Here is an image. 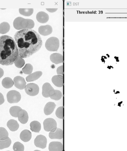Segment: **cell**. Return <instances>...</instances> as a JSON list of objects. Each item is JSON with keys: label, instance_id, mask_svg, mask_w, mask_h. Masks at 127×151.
I'll use <instances>...</instances> for the list:
<instances>
[{"label": "cell", "instance_id": "cell-28", "mask_svg": "<svg viewBox=\"0 0 127 151\" xmlns=\"http://www.w3.org/2000/svg\"><path fill=\"white\" fill-rule=\"evenodd\" d=\"M33 70V66L30 63H27L25 65V67L22 68V71L24 74L29 75L31 74Z\"/></svg>", "mask_w": 127, "mask_h": 151}, {"label": "cell", "instance_id": "cell-22", "mask_svg": "<svg viewBox=\"0 0 127 151\" xmlns=\"http://www.w3.org/2000/svg\"><path fill=\"white\" fill-rule=\"evenodd\" d=\"M30 129L32 132H39L40 131L41 125L39 121H32L30 124Z\"/></svg>", "mask_w": 127, "mask_h": 151}, {"label": "cell", "instance_id": "cell-19", "mask_svg": "<svg viewBox=\"0 0 127 151\" xmlns=\"http://www.w3.org/2000/svg\"><path fill=\"white\" fill-rule=\"evenodd\" d=\"M20 137L21 140L23 141L24 142H28L31 139V132L28 130L25 129L21 132Z\"/></svg>", "mask_w": 127, "mask_h": 151}, {"label": "cell", "instance_id": "cell-10", "mask_svg": "<svg viewBox=\"0 0 127 151\" xmlns=\"http://www.w3.org/2000/svg\"><path fill=\"white\" fill-rule=\"evenodd\" d=\"M14 85L16 88L20 90H23L25 88L26 83L25 79L21 76H18L14 78Z\"/></svg>", "mask_w": 127, "mask_h": 151}, {"label": "cell", "instance_id": "cell-27", "mask_svg": "<svg viewBox=\"0 0 127 151\" xmlns=\"http://www.w3.org/2000/svg\"><path fill=\"white\" fill-rule=\"evenodd\" d=\"M22 109V108L19 106H14L11 107L9 110L10 113L12 116L17 118L18 114L19 111Z\"/></svg>", "mask_w": 127, "mask_h": 151}, {"label": "cell", "instance_id": "cell-12", "mask_svg": "<svg viewBox=\"0 0 127 151\" xmlns=\"http://www.w3.org/2000/svg\"><path fill=\"white\" fill-rule=\"evenodd\" d=\"M49 137L51 139H62L63 137V132L62 129L57 128L53 132H50L49 134Z\"/></svg>", "mask_w": 127, "mask_h": 151}, {"label": "cell", "instance_id": "cell-8", "mask_svg": "<svg viewBox=\"0 0 127 151\" xmlns=\"http://www.w3.org/2000/svg\"><path fill=\"white\" fill-rule=\"evenodd\" d=\"M55 90L49 83H46L42 86V95L46 98L50 97L54 93Z\"/></svg>", "mask_w": 127, "mask_h": 151}, {"label": "cell", "instance_id": "cell-25", "mask_svg": "<svg viewBox=\"0 0 127 151\" xmlns=\"http://www.w3.org/2000/svg\"><path fill=\"white\" fill-rule=\"evenodd\" d=\"M10 29V25L7 22H3L0 24V33L5 34L9 32Z\"/></svg>", "mask_w": 127, "mask_h": 151}, {"label": "cell", "instance_id": "cell-15", "mask_svg": "<svg viewBox=\"0 0 127 151\" xmlns=\"http://www.w3.org/2000/svg\"><path fill=\"white\" fill-rule=\"evenodd\" d=\"M18 120L22 124H26L29 119L27 112L25 110L21 109L18 115Z\"/></svg>", "mask_w": 127, "mask_h": 151}, {"label": "cell", "instance_id": "cell-11", "mask_svg": "<svg viewBox=\"0 0 127 151\" xmlns=\"http://www.w3.org/2000/svg\"><path fill=\"white\" fill-rule=\"evenodd\" d=\"M53 28L50 25H42L39 27V32L40 35L44 36H48L53 32Z\"/></svg>", "mask_w": 127, "mask_h": 151}, {"label": "cell", "instance_id": "cell-31", "mask_svg": "<svg viewBox=\"0 0 127 151\" xmlns=\"http://www.w3.org/2000/svg\"><path fill=\"white\" fill-rule=\"evenodd\" d=\"M13 150L14 151L24 150V146L23 144L19 142H16L14 143L13 146Z\"/></svg>", "mask_w": 127, "mask_h": 151}, {"label": "cell", "instance_id": "cell-24", "mask_svg": "<svg viewBox=\"0 0 127 151\" xmlns=\"http://www.w3.org/2000/svg\"><path fill=\"white\" fill-rule=\"evenodd\" d=\"M11 139L7 137L0 140V150H2L5 148L9 147L11 146Z\"/></svg>", "mask_w": 127, "mask_h": 151}, {"label": "cell", "instance_id": "cell-29", "mask_svg": "<svg viewBox=\"0 0 127 151\" xmlns=\"http://www.w3.org/2000/svg\"><path fill=\"white\" fill-rule=\"evenodd\" d=\"M14 63L16 67L21 68L24 65L25 61L24 59L19 56L14 62Z\"/></svg>", "mask_w": 127, "mask_h": 151}, {"label": "cell", "instance_id": "cell-9", "mask_svg": "<svg viewBox=\"0 0 127 151\" xmlns=\"http://www.w3.org/2000/svg\"><path fill=\"white\" fill-rule=\"evenodd\" d=\"M47 140L44 135H38L34 140V144L36 147L44 149L47 145Z\"/></svg>", "mask_w": 127, "mask_h": 151}, {"label": "cell", "instance_id": "cell-4", "mask_svg": "<svg viewBox=\"0 0 127 151\" xmlns=\"http://www.w3.org/2000/svg\"><path fill=\"white\" fill-rule=\"evenodd\" d=\"M60 46V42L57 38L51 37L46 41L45 46L48 50L50 52L57 51Z\"/></svg>", "mask_w": 127, "mask_h": 151}, {"label": "cell", "instance_id": "cell-21", "mask_svg": "<svg viewBox=\"0 0 127 151\" xmlns=\"http://www.w3.org/2000/svg\"><path fill=\"white\" fill-rule=\"evenodd\" d=\"M7 127L12 131H15L18 129L19 125L17 121L14 119H11L7 124Z\"/></svg>", "mask_w": 127, "mask_h": 151}, {"label": "cell", "instance_id": "cell-36", "mask_svg": "<svg viewBox=\"0 0 127 151\" xmlns=\"http://www.w3.org/2000/svg\"><path fill=\"white\" fill-rule=\"evenodd\" d=\"M46 10L48 12L53 13L56 12L57 10V8H46Z\"/></svg>", "mask_w": 127, "mask_h": 151}, {"label": "cell", "instance_id": "cell-2", "mask_svg": "<svg viewBox=\"0 0 127 151\" xmlns=\"http://www.w3.org/2000/svg\"><path fill=\"white\" fill-rule=\"evenodd\" d=\"M19 56L15 40L7 35L0 37V64L4 66L12 65Z\"/></svg>", "mask_w": 127, "mask_h": 151}, {"label": "cell", "instance_id": "cell-14", "mask_svg": "<svg viewBox=\"0 0 127 151\" xmlns=\"http://www.w3.org/2000/svg\"><path fill=\"white\" fill-rule=\"evenodd\" d=\"M49 149L50 151H62L63 150V146L61 142H52L49 144Z\"/></svg>", "mask_w": 127, "mask_h": 151}, {"label": "cell", "instance_id": "cell-3", "mask_svg": "<svg viewBox=\"0 0 127 151\" xmlns=\"http://www.w3.org/2000/svg\"><path fill=\"white\" fill-rule=\"evenodd\" d=\"M14 27L17 30L32 29L35 26L34 22L32 19H25L21 17L15 18L13 23Z\"/></svg>", "mask_w": 127, "mask_h": 151}, {"label": "cell", "instance_id": "cell-16", "mask_svg": "<svg viewBox=\"0 0 127 151\" xmlns=\"http://www.w3.org/2000/svg\"><path fill=\"white\" fill-rule=\"evenodd\" d=\"M50 59L51 61L56 64H58L63 62V56L59 53H54L51 54Z\"/></svg>", "mask_w": 127, "mask_h": 151}, {"label": "cell", "instance_id": "cell-7", "mask_svg": "<svg viewBox=\"0 0 127 151\" xmlns=\"http://www.w3.org/2000/svg\"><path fill=\"white\" fill-rule=\"evenodd\" d=\"M25 90L26 93L31 96H36L39 92V87L35 83H31L26 85Z\"/></svg>", "mask_w": 127, "mask_h": 151}, {"label": "cell", "instance_id": "cell-33", "mask_svg": "<svg viewBox=\"0 0 127 151\" xmlns=\"http://www.w3.org/2000/svg\"><path fill=\"white\" fill-rule=\"evenodd\" d=\"M56 116L60 119H63V106L59 107L56 109Z\"/></svg>", "mask_w": 127, "mask_h": 151}, {"label": "cell", "instance_id": "cell-13", "mask_svg": "<svg viewBox=\"0 0 127 151\" xmlns=\"http://www.w3.org/2000/svg\"><path fill=\"white\" fill-rule=\"evenodd\" d=\"M36 19L38 22L41 23H46L49 20V16L46 12L41 11L38 12L36 14Z\"/></svg>", "mask_w": 127, "mask_h": 151}, {"label": "cell", "instance_id": "cell-37", "mask_svg": "<svg viewBox=\"0 0 127 151\" xmlns=\"http://www.w3.org/2000/svg\"><path fill=\"white\" fill-rule=\"evenodd\" d=\"M4 75V71L2 68H0V78H1Z\"/></svg>", "mask_w": 127, "mask_h": 151}, {"label": "cell", "instance_id": "cell-30", "mask_svg": "<svg viewBox=\"0 0 127 151\" xmlns=\"http://www.w3.org/2000/svg\"><path fill=\"white\" fill-rule=\"evenodd\" d=\"M62 94L60 91L58 90H55L54 93L51 96L50 98L55 101H59L61 98Z\"/></svg>", "mask_w": 127, "mask_h": 151}, {"label": "cell", "instance_id": "cell-5", "mask_svg": "<svg viewBox=\"0 0 127 151\" xmlns=\"http://www.w3.org/2000/svg\"><path fill=\"white\" fill-rule=\"evenodd\" d=\"M7 99L10 104H16L21 101V96L19 92L16 90H11L7 93Z\"/></svg>", "mask_w": 127, "mask_h": 151}, {"label": "cell", "instance_id": "cell-32", "mask_svg": "<svg viewBox=\"0 0 127 151\" xmlns=\"http://www.w3.org/2000/svg\"><path fill=\"white\" fill-rule=\"evenodd\" d=\"M9 134L5 128L0 127V140L8 137Z\"/></svg>", "mask_w": 127, "mask_h": 151}, {"label": "cell", "instance_id": "cell-34", "mask_svg": "<svg viewBox=\"0 0 127 151\" xmlns=\"http://www.w3.org/2000/svg\"><path fill=\"white\" fill-rule=\"evenodd\" d=\"M56 72H57L58 75L63 76V66L61 65L58 68L57 70H56Z\"/></svg>", "mask_w": 127, "mask_h": 151}, {"label": "cell", "instance_id": "cell-20", "mask_svg": "<svg viewBox=\"0 0 127 151\" xmlns=\"http://www.w3.org/2000/svg\"><path fill=\"white\" fill-rule=\"evenodd\" d=\"M42 72L40 71H36L29 74L26 77V80L28 82H32L37 80L42 76Z\"/></svg>", "mask_w": 127, "mask_h": 151}, {"label": "cell", "instance_id": "cell-26", "mask_svg": "<svg viewBox=\"0 0 127 151\" xmlns=\"http://www.w3.org/2000/svg\"><path fill=\"white\" fill-rule=\"evenodd\" d=\"M19 12L21 14L26 17L31 15L34 12L33 8H20Z\"/></svg>", "mask_w": 127, "mask_h": 151}, {"label": "cell", "instance_id": "cell-17", "mask_svg": "<svg viewBox=\"0 0 127 151\" xmlns=\"http://www.w3.org/2000/svg\"><path fill=\"white\" fill-rule=\"evenodd\" d=\"M52 81L56 87H63V76L58 75L54 76L52 78Z\"/></svg>", "mask_w": 127, "mask_h": 151}, {"label": "cell", "instance_id": "cell-1", "mask_svg": "<svg viewBox=\"0 0 127 151\" xmlns=\"http://www.w3.org/2000/svg\"><path fill=\"white\" fill-rule=\"evenodd\" d=\"M14 39L17 44L19 56L24 58L30 57L39 51L42 45L40 35L32 29L18 31L14 35Z\"/></svg>", "mask_w": 127, "mask_h": 151}, {"label": "cell", "instance_id": "cell-35", "mask_svg": "<svg viewBox=\"0 0 127 151\" xmlns=\"http://www.w3.org/2000/svg\"><path fill=\"white\" fill-rule=\"evenodd\" d=\"M5 102V99L3 95L0 93V105H2Z\"/></svg>", "mask_w": 127, "mask_h": 151}, {"label": "cell", "instance_id": "cell-18", "mask_svg": "<svg viewBox=\"0 0 127 151\" xmlns=\"http://www.w3.org/2000/svg\"><path fill=\"white\" fill-rule=\"evenodd\" d=\"M56 105L54 103L49 102L46 104L44 108V112L45 115H49L53 113L56 108Z\"/></svg>", "mask_w": 127, "mask_h": 151}, {"label": "cell", "instance_id": "cell-6", "mask_svg": "<svg viewBox=\"0 0 127 151\" xmlns=\"http://www.w3.org/2000/svg\"><path fill=\"white\" fill-rule=\"evenodd\" d=\"M44 128L47 132H53L57 128V123L53 118H47L44 122Z\"/></svg>", "mask_w": 127, "mask_h": 151}, {"label": "cell", "instance_id": "cell-23", "mask_svg": "<svg viewBox=\"0 0 127 151\" xmlns=\"http://www.w3.org/2000/svg\"><path fill=\"white\" fill-rule=\"evenodd\" d=\"M2 85L4 88L8 89L11 88L14 85V81L9 77H6L3 80Z\"/></svg>", "mask_w": 127, "mask_h": 151}]
</instances>
